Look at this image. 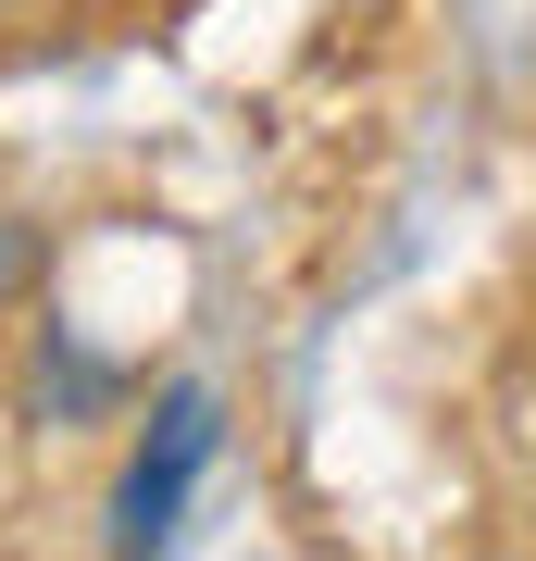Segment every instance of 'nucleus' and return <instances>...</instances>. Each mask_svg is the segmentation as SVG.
I'll return each mask as SVG.
<instances>
[{
	"mask_svg": "<svg viewBox=\"0 0 536 561\" xmlns=\"http://www.w3.org/2000/svg\"><path fill=\"white\" fill-rule=\"evenodd\" d=\"M100 400H113V362L62 350V324H50V350H38V412H50V424H76V412H100Z\"/></svg>",
	"mask_w": 536,
	"mask_h": 561,
	"instance_id": "nucleus-2",
	"label": "nucleus"
},
{
	"mask_svg": "<svg viewBox=\"0 0 536 561\" xmlns=\"http://www.w3.org/2000/svg\"><path fill=\"white\" fill-rule=\"evenodd\" d=\"M213 449H225V400L199 375H175L150 400V437L125 449V474H113V512H100L113 524V561H162V537L187 524V486L213 474Z\"/></svg>",
	"mask_w": 536,
	"mask_h": 561,
	"instance_id": "nucleus-1",
	"label": "nucleus"
}]
</instances>
